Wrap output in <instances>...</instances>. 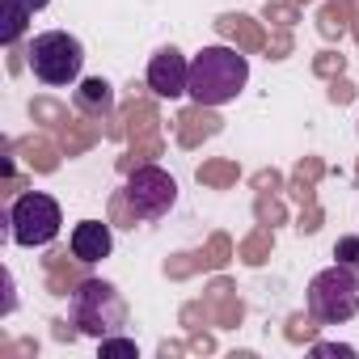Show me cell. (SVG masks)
I'll list each match as a JSON object with an SVG mask.
<instances>
[{"mask_svg":"<svg viewBox=\"0 0 359 359\" xmlns=\"http://www.w3.org/2000/svg\"><path fill=\"white\" fill-rule=\"evenodd\" d=\"M250 85V60L224 43L203 47L191 60V93L199 106H229L241 89Z\"/></svg>","mask_w":359,"mask_h":359,"instance_id":"cell-1","label":"cell"},{"mask_svg":"<svg viewBox=\"0 0 359 359\" xmlns=\"http://www.w3.org/2000/svg\"><path fill=\"white\" fill-rule=\"evenodd\" d=\"M68 317H72V325H76L85 338L102 342V338H110V334H123V325H127V300L118 296L114 283H106V279H85V283L72 292V300H68Z\"/></svg>","mask_w":359,"mask_h":359,"instance_id":"cell-2","label":"cell"},{"mask_svg":"<svg viewBox=\"0 0 359 359\" xmlns=\"http://www.w3.org/2000/svg\"><path fill=\"white\" fill-rule=\"evenodd\" d=\"M26 64H30V72H34L43 85H51V89H68V85L81 81L85 47H81V39L68 34V30H43V34H34Z\"/></svg>","mask_w":359,"mask_h":359,"instance_id":"cell-3","label":"cell"},{"mask_svg":"<svg viewBox=\"0 0 359 359\" xmlns=\"http://www.w3.org/2000/svg\"><path fill=\"white\" fill-rule=\"evenodd\" d=\"M309 313L321 321V325H342L359 313V271L334 262L325 271H317L309 279V296H304Z\"/></svg>","mask_w":359,"mask_h":359,"instance_id":"cell-4","label":"cell"},{"mask_svg":"<svg viewBox=\"0 0 359 359\" xmlns=\"http://www.w3.org/2000/svg\"><path fill=\"white\" fill-rule=\"evenodd\" d=\"M64 229V212L51 195L43 191H30V195H18L13 208H9V237L22 245V250H43L60 237Z\"/></svg>","mask_w":359,"mask_h":359,"instance_id":"cell-5","label":"cell"},{"mask_svg":"<svg viewBox=\"0 0 359 359\" xmlns=\"http://www.w3.org/2000/svg\"><path fill=\"white\" fill-rule=\"evenodd\" d=\"M123 203L135 220H161L169 216V208L177 203V182L173 173H165L161 165H140L127 173V187H123Z\"/></svg>","mask_w":359,"mask_h":359,"instance_id":"cell-6","label":"cell"},{"mask_svg":"<svg viewBox=\"0 0 359 359\" xmlns=\"http://www.w3.org/2000/svg\"><path fill=\"white\" fill-rule=\"evenodd\" d=\"M148 89L165 102L173 97H187L191 93V60L177 51V47H161L148 60Z\"/></svg>","mask_w":359,"mask_h":359,"instance_id":"cell-7","label":"cell"},{"mask_svg":"<svg viewBox=\"0 0 359 359\" xmlns=\"http://www.w3.org/2000/svg\"><path fill=\"white\" fill-rule=\"evenodd\" d=\"M68 245H72V258H76V262H102V258H110L114 237H110V229H106L102 220H81V224L72 229Z\"/></svg>","mask_w":359,"mask_h":359,"instance_id":"cell-8","label":"cell"},{"mask_svg":"<svg viewBox=\"0 0 359 359\" xmlns=\"http://www.w3.org/2000/svg\"><path fill=\"white\" fill-rule=\"evenodd\" d=\"M47 5H51V0H5V30H0V39L18 43V34L26 30L30 13H43Z\"/></svg>","mask_w":359,"mask_h":359,"instance_id":"cell-9","label":"cell"},{"mask_svg":"<svg viewBox=\"0 0 359 359\" xmlns=\"http://www.w3.org/2000/svg\"><path fill=\"white\" fill-rule=\"evenodd\" d=\"M76 106L85 110V114H110V106H114V93H110V85L106 81H85L81 89H76Z\"/></svg>","mask_w":359,"mask_h":359,"instance_id":"cell-10","label":"cell"},{"mask_svg":"<svg viewBox=\"0 0 359 359\" xmlns=\"http://www.w3.org/2000/svg\"><path fill=\"white\" fill-rule=\"evenodd\" d=\"M97 346H102V359H140V346L131 338H123V334H110Z\"/></svg>","mask_w":359,"mask_h":359,"instance_id":"cell-11","label":"cell"},{"mask_svg":"<svg viewBox=\"0 0 359 359\" xmlns=\"http://www.w3.org/2000/svg\"><path fill=\"white\" fill-rule=\"evenodd\" d=\"M334 258H338L342 266L359 271V237H338V245H334Z\"/></svg>","mask_w":359,"mask_h":359,"instance_id":"cell-12","label":"cell"},{"mask_svg":"<svg viewBox=\"0 0 359 359\" xmlns=\"http://www.w3.org/2000/svg\"><path fill=\"white\" fill-rule=\"evenodd\" d=\"M313 355H317V359H321V355H342V359H351V355H355V346H338V342H317V346H313Z\"/></svg>","mask_w":359,"mask_h":359,"instance_id":"cell-13","label":"cell"}]
</instances>
